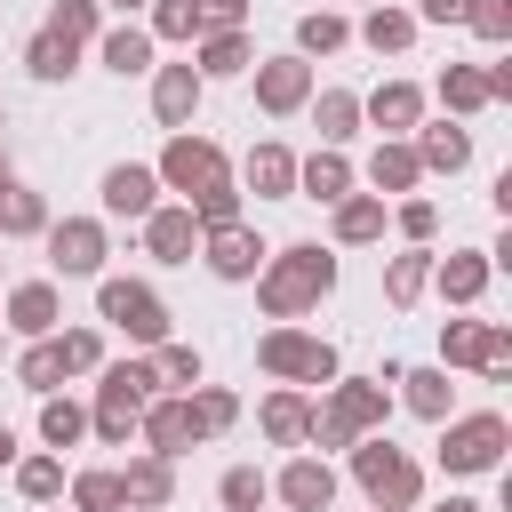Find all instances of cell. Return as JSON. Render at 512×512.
Masks as SVG:
<instances>
[{
	"label": "cell",
	"mask_w": 512,
	"mask_h": 512,
	"mask_svg": "<svg viewBox=\"0 0 512 512\" xmlns=\"http://www.w3.org/2000/svg\"><path fill=\"white\" fill-rule=\"evenodd\" d=\"M352 456V488L368 496V512H416L424 504V464L392 440V432H368L344 448Z\"/></svg>",
	"instance_id": "cell-3"
},
{
	"label": "cell",
	"mask_w": 512,
	"mask_h": 512,
	"mask_svg": "<svg viewBox=\"0 0 512 512\" xmlns=\"http://www.w3.org/2000/svg\"><path fill=\"white\" fill-rule=\"evenodd\" d=\"M40 232H48V192L16 176V184L0 192V240H40Z\"/></svg>",
	"instance_id": "cell-35"
},
{
	"label": "cell",
	"mask_w": 512,
	"mask_h": 512,
	"mask_svg": "<svg viewBox=\"0 0 512 512\" xmlns=\"http://www.w3.org/2000/svg\"><path fill=\"white\" fill-rule=\"evenodd\" d=\"M272 504H288V512H328V504H336V464L312 456V448H296V456L272 472Z\"/></svg>",
	"instance_id": "cell-14"
},
{
	"label": "cell",
	"mask_w": 512,
	"mask_h": 512,
	"mask_svg": "<svg viewBox=\"0 0 512 512\" xmlns=\"http://www.w3.org/2000/svg\"><path fill=\"white\" fill-rule=\"evenodd\" d=\"M392 232H400L408 248H432V232H440V200H424V192L392 200Z\"/></svg>",
	"instance_id": "cell-46"
},
{
	"label": "cell",
	"mask_w": 512,
	"mask_h": 512,
	"mask_svg": "<svg viewBox=\"0 0 512 512\" xmlns=\"http://www.w3.org/2000/svg\"><path fill=\"white\" fill-rule=\"evenodd\" d=\"M88 440V400H72V392H48L40 400V448H80Z\"/></svg>",
	"instance_id": "cell-38"
},
{
	"label": "cell",
	"mask_w": 512,
	"mask_h": 512,
	"mask_svg": "<svg viewBox=\"0 0 512 512\" xmlns=\"http://www.w3.org/2000/svg\"><path fill=\"white\" fill-rule=\"evenodd\" d=\"M432 512H488V504H472V496H440Z\"/></svg>",
	"instance_id": "cell-54"
},
{
	"label": "cell",
	"mask_w": 512,
	"mask_h": 512,
	"mask_svg": "<svg viewBox=\"0 0 512 512\" xmlns=\"http://www.w3.org/2000/svg\"><path fill=\"white\" fill-rule=\"evenodd\" d=\"M8 184H16V168H8V152H0V192H8Z\"/></svg>",
	"instance_id": "cell-55"
},
{
	"label": "cell",
	"mask_w": 512,
	"mask_h": 512,
	"mask_svg": "<svg viewBox=\"0 0 512 512\" xmlns=\"http://www.w3.org/2000/svg\"><path fill=\"white\" fill-rule=\"evenodd\" d=\"M144 400H160L152 352L104 360V368H96V400H88V432H96L104 448H128V440H136V416H144Z\"/></svg>",
	"instance_id": "cell-2"
},
{
	"label": "cell",
	"mask_w": 512,
	"mask_h": 512,
	"mask_svg": "<svg viewBox=\"0 0 512 512\" xmlns=\"http://www.w3.org/2000/svg\"><path fill=\"white\" fill-rule=\"evenodd\" d=\"M96 200H104V216L144 224V216L160 208V176H152V160H112V168H104V184H96Z\"/></svg>",
	"instance_id": "cell-16"
},
{
	"label": "cell",
	"mask_w": 512,
	"mask_h": 512,
	"mask_svg": "<svg viewBox=\"0 0 512 512\" xmlns=\"http://www.w3.org/2000/svg\"><path fill=\"white\" fill-rule=\"evenodd\" d=\"M416 32H424V24H416L408 8H392V0H376V8L352 24V40H360L368 56H408V48H416Z\"/></svg>",
	"instance_id": "cell-28"
},
{
	"label": "cell",
	"mask_w": 512,
	"mask_h": 512,
	"mask_svg": "<svg viewBox=\"0 0 512 512\" xmlns=\"http://www.w3.org/2000/svg\"><path fill=\"white\" fill-rule=\"evenodd\" d=\"M368 192L392 208V200H408L416 184H424V168H416V152H408V136H376V152H368Z\"/></svg>",
	"instance_id": "cell-22"
},
{
	"label": "cell",
	"mask_w": 512,
	"mask_h": 512,
	"mask_svg": "<svg viewBox=\"0 0 512 512\" xmlns=\"http://www.w3.org/2000/svg\"><path fill=\"white\" fill-rule=\"evenodd\" d=\"M216 504H224V512H264V504H272V472H264V464H232V472L216 480Z\"/></svg>",
	"instance_id": "cell-43"
},
{
	"label": "cell",
	"mask_w": 512,
	"mask_h": 512,
	"mask_svg": "<svg viewBox=\"0 0 512 512\" xmlns=\"http://www.w3.org/2000/svg\"><path fill=\"white\" fill-rule=\"evenodd\" d=\"M408 152H416L424 176H464V168H472V128H464V120H416Z\"/></svg>",
	"instance_id": "cell-20"
},
{
	"label": "cell",
	"mask_w": 512,
	"mask_h": 512,
	"mask_svg": "<svg viewBox=\"0 0 512 512\" xmlns=\"http://www.w3.org/2000/svg\"><path fill=\"white\" fill-rule=\"evenodd\" d=\"M232 184L256 192V200H296V152H288L280 136H264V144H248V160H240Z\"/></svg>",
	"instance_id": "cell-21"
},
{
	"label": "cell",
	"mask_w": 512,
	"mask_h": 512,
	"mask_svg": "<svg viewBox=\"0 0 512 512\" xmlns=\"http://www.w3.org/2000/svg\"><path fill=\"white\" fill-rule=\"evenodd\" d=\"M136 448L144 456H184V448H208L200 440V424H192V400L184 392H160V400H144V416H136Z\"/></svg>",
	"instance_id": "cell-12"
},
{
	"label": "cell",
	"mask_w": 512,
	"mask_h": 512,
	"mask_svg": "<svg viewBox=\"0 0 512 512\" xmlns=\"http://www.w3.org/2000/svg\"><path fill=\"white\" fill-rule=\"evenodd\" d=\"M392 400H400L408 416H424V424H448V416H456V384H448V368H440V360H432V368H400Z\"/></svg>",
	"instance_id": "cell-27"
},
{
	"label": "cell",
	"mask_w": 512,
	"mask_h": 512,
	"mask_svg": "<svg viewBox=\"0 0 512 512\" xmlns=\"http://www.w3.org/2000/svg\"><path fill=\"white\" fill-rule=\"evenodd\" d=\"M64 504H72V512H128V496H120V464H80V472L64 480Z\"/></svg>",
	"instance_id": "cell-36"
},
{
	"label": "cell",
	"mask_w": 512,
	"mask_h": 512,
	"mask_svg": "<svg viewBox=\"0 0 512 512\" xmlns=\"http://www.w3.org/2000/svg\"><path fill=\"white\" fill-rule=\"evenodd\" d=\"M248 64H256V40L248 32H200L192 40V72L200 80H248Z\"/></svg>",
	"instance_id": "cell-29"
},
{
	"label": "cell",
	"mask_w": 512,
	"mask_h": 512,
	"mask_svg": "<svg viewBox=\"0 0 512 512\" xmlns=\"http://www.w3.org/2000/svg\"><path fill=\"white\" fill-rule=\"evenodd\" d=\"M168 296L152 288V280H120V272H104L96 280V328H112V336H128L136 352H152V344H168Z\"/></svg>",
	"instance_id": "cell-6"
},
{
	"label": "cell",
	"mask_w": 512,
	"mask_h": 512,
	"mask_svg": "<svg viewBox=\"0 0 512 512\" xmlns=\"http://www.w3.org/2000/svg\"><path fill=\"white\" fill-rule=\"evenodd\" d=\"M200 32H248V0H192Z\"/></svg>",
	"instance_id": "cell-50"
},
{
	"label": "cell",
	"mask_w": 512,
	"mask_h": 512,
	"mask_svg": "<svg viewBox=\"0 0 512 512\" xmlns=\"http://www.w3.org/2000/svg\"><path fill=\"white\" fill-rule=\"evenodd\" d=\"M264 256H272V248H264V232H256L248 216H240V224H224V232H200V264H208L216 280H232V288H240V280H256V272H264Z\"/></svg>",
	"instance_id": "cell-13"
},
{
	"label": "cell",
	"mask_w": 512,
	"mask_h": 512,
	"mask_svg": "<svg viewBox=\"0 0 512 512\" xmlns=\"http://www.w3.org/2000/svg\"><path fill=\"white\" fill-rule=\"evenodd\" d=\"M432 96H440V120H480V112H488V80H480V64H448V72L432 80Z\"/></svg>",
	"instance_id": "cell-33"
},
{
	"label": "cell",
	"mask_w": 512,
	"mask_h": 512,
	"mask_svg": "<svg viewBox=\"0 0 512 512\" xmlns=\"http://www.w3.org/2000/svg\"><path fill=\"white\" fill-rule=\"evenodd\" d=\"M464 8H472V0H416L408 16H416V24H464Z\"/></svg>",
	"instance_id": "cell-51"
},
{
	"label": "cell",
	"mask_w": 512,
	"mask_h": 512,
	"mask_svg": "<svg viewBox=\"0 0 512 512\" xmlns=\"http://www.w3.org/2000/svg\"><path fill=\"white\" fill-rule=\"evenodd\" d=\"M152 376H160V392H192V384H208V360H200V344H152Z\"/></svg>",
	"instance_id": "cell-40"
},
{
	"label": "cell",
	"mask_w": 512,
	"mask_h": 512,
	"mask_svg": "<svg viewBox=\"0 0 512 512\" xmlns=\"http://www.w3.org/2000/svg\"><path fill=\"white\" fill-rule=\"evenodd\" d=\"M40 248H48V264H56V280H104V256H112V232H104V216H48V232H40Z\"/></svg>",
	"instance_id": "cell-9"
},
{
	"label": "cell",
	"mask_w": 512,
	"mask_h": 512,
	"mask_svg": "<svg viewBox=\"0 0 512 512\" xmlns=\"http://www.w3.org/2000/svg\"><path fill=\"white\" fill-rule=\"evenodd\" d=\"M0 344H8V328H0Z\"/></svg>",
	"instance_id": "cell-59"
},
{
	"label": "cell",
	"mask_w": 512,
	"mask_h": 512,
	"mask_svg": "<svg viewBox=\"0 0 512 512\" xmlns=\"http://www.w3.org/2000/svg\"><path fill=\"white\" fill-rule=\"evenodd\" d=\"M0 328L24 336V344L56 336V328H64V288H56V280H8V288H0Z\"/></svg>",
	"instance_id": "cell-11"
},
{
	"label": "cell",
	"mask_w": 512,
	"mask_h": 512,
	"mask_svg": "<svg viewBox=\"0 0 512 512\" xmlns=\"http://www.w3.org/2000/svg\"><path fill=\"white\" fill-rule=\"evenodd\" d=\"M464 24H472L488 48H512V0H472V8H464Z\"/></svg>",
	"instance_id": "cell-49"
},
{
	"label": "cell",
	"mask_w": 512,
	"mask_h": 512,
	"mask_svg": "<svg viewBox=\"0 0 512 512\" xmlns=\"http://www.w3.org/2000/svg\"><path fill=\"white\" fill-rule=\"evenodd\" d=\"M200 104H208V80L192 72V56L184 64H152V120L176 136V128H192L200 120Z\"/></svg>",
	"instance_id": "cell-15"
},
{
	"label": "cell",
	"mask_w": 512,
	"mask_h": 512,
	"mask_svg": "<svg viewBox=\"0 0 512 512\" xmlns=\"http://www.w3.org/2000/svg\"><path fill=\"white\" fill-rule=\"evenodd\" d=\"M184 400H192V424H200V440H224V432L240 424V392H224V384H192Z\"/></svg>",
	"instance_id": "cell-42"
},
{
	"label": "cell",
	"mask_w": 512,
	"mask_h": 512,
	"mask_svg": "<svg viewBox=\"0 0 512 512\" xmlns=\"http://www.w3.org/2000/svg\"><path fill=\"white\" fill-rule=\"evenodd\" d=\"M16 384H24V392H40V400L72 384V376H64V352H56V336H40V344H24V352H16Z\"/></svg>",
	"instance_id": "cell-39"
},
{
	"label": "cell",
	"mask_w": 512,
	"mask_h": 512,
	"mask_svg": "<svg viewBox=\"0 0 512 512\" xmlns=\"http://www.w3.org/2000/svg\"><path fill=\"white\" fill-rule=\"evenodd\" d=\"M48 32H56V40H72V48H96L104 8H96V0H56V8H48Z\"/></svg>",
	"instance_id": "cell-45"
},
{
	"label": "cell",
	"mask_w": 512,
	"mask_h": 512,
	"mask_svg": "<svg viewBox=\"0 0 512 512\" xmlns=\"http://www.w3.org/2000/svg\"><path fill=\"white\" fill-rule=\"evenodd\" d=\"M96 64H104L112 80H144V72L160 64V48H152L144 24H104V32H96Z\"/></svg>",
	"instance_id": "cell-25"
},
{
	"label": "cell",
	"mask_w": 512,
	"mask_h": 512,
	"mask_svg": "<svg viewBox=\"0 0 512 512\" xmlns=\"http://www.w3.org/2000/svg\"><path fill=\"white\" fill-rule=\"evenodd\" d=\"M504 448H512V424H504V408H456V416L440 424V448H432V464H440L448 480H480V472H504Z\"/></svg>",
	"instance_id": "cell-5"
},
{
	"label": "cell",
	"mask_w": 512,
	"mask_h": 512,
	"mask_svg": "<svg viewBox=\"0 0 512 512\" xmlns=\"http://www.w3.org/2000/svg\"><path fill=\"white\" fill-rule=\"evenodd\" d=\"M40 512H72V504H40Z\"/></svg>",
	"instance_id": "cell-56"
},
{
	"label": "cell",
	"mask_w": 512,
	"mask_h": 512,
	"mask_svg": "<svg viewBox=\"0 0 512 512\" xmlns=\"http://www.w3.org/2000/svg\"><path fill=\"white\" fill-rule=\"evenodd\" d=\"M416 120H424V88L416 80H376L360 96V128H376V136H416Z\"/></svg>",
	"instance_id": "cell-19"
},
{
	"label": "cell",
	"mask_w": 512,
	"mask_h": 512,
	"mask_svg": "<svg viewBox=\"0 0 512 512\" xmlns=\"http://www.w3.org/2000/svg\"><path fill=\"white\" fill-rule=\"evenodd\" d=\"M440 368H472L488 384H512V328L504 320H440Z\"/></svg>",
	"instance_id": "cell-8"
},
{
	"label": "cell",
	"mask_w": 512,
	"mask_h": 512,
	"mask_svg": "<svg viewBox=\"0 0 512 512\" xmlns=\"http://www.w3.org/2000/svg\"><path fill=\"white\" fill-rule=\"evenodd\" d=\"M328 296H336V248H320V240H288V248H272L264 272H256L264 320H304V312H320Z\"/></svg>",
	"instance_id": "cell-1"
},
{
	"label": "cell",
	"mask_w": 512,
	"mask_h": 512,
	"mask_svg": "<svg viewBox=\"0 0 512 512\" xmlns=\"http://www.w3.org/2000/svg\"><path fill=\"white\" fill-rule=\"evenodd\" d=\"M152 176H160V192H176V200H200V192L232 184V160H224V144H216V136H200V128H176V136L160 144Z\"/></svg>",
	"instance_id": "cell-7"
},
{
	"label": "cell",
	"mask_w": 512,
	"mask_h": 512,
	"mask_svg": "<svg viewBox=\"0 0 512 512\" xmlns=\"http://www.w3.org/2000/svg\"><path fill=\"white\" fill-rule=\"evenodd\" d=\"M304 112H312V128H320V144H328V152H344V144L360 136V96H352V88H312V104H304Z\"/></svg>",
	"instance_id": "cell-32"
},
{
	"label": "cell",
	"mask_w": 512,
	"mask_h": 512,
	"mask_svg": "<svg viewBox=\"0 0 512 512\" xmlns=\"http://www.w3.org/2000/svg\"><path fill=\"white\" fill-rule=\"evenodd\" d=\"M136 240H144L152 264H192V256H200V224H192L184 200H160V208L136 224Z\"/></svg>",
	"instance_id": "cell-17"
},
{
	"label": "cell",
	"mask_w": 512,
	"mask_h": 512,
	"mask_svg": "<svg viewBox=\"0 0 512 512\" xmlns=\"http://www.w3.org/2000/svg\"><path fill=\"white\" fill-rule=\"evenodd\" d=\"M0 288H8V272H0Z\"/></svg>",
	"instance_id": "cell-58"
},
{
	"label": "cell",
	"mask_w": 512,
	"mask_h": 512,
	"mask_svg": "<svg viewBox=\"0 0 512 512\" xmlns=\"http://www.w3.org/2000/svg\"><path fill=\"white\" fill-rule=\"evenodd\" d=\"M344 192H360V168H352L344 152H328V144H312V152L296 160V200H320V208H336Z\"/></svg>",
	"instance_id": "cell-23"
},
{
	"label": "cell",
	"mask_w": 512,
	"mask_h": 512,
	"mask_svg": "<svg viewBox=\"0 0 512 512\" xmlns=\"http://www.w3.org/2000/svg\"><path fill=\"white\" fill-rule=\"evenodd\" d=\"M344 40H352V24H344L336 8H304V16H296V56H304V64H312V56H336Z\"/></svg>",
	"instance_id": "cell-41"
},
{
	"label": "cell",
	"mask_w": 512,
	"mask_h": 512,
	"mask_svg": "<svg viewBox=\"0 0 512 512\" xmlns=\"http://www.w3.org/2000/svg\"><path fill=\"white\" fill-rule=\"evenodd\" d=\"M16 456H24V448H16V432H8V424H0V472H8V464H16Z\"/></svg>",
	"instance_id": "cell-53"
},
{
	"label": "cell",
	"mask_w": 512,
	"mask_h": 512,
	"mask_svg": "<svg viewBox=\"0 0 512 512\" xmlns=\"http://www.w3.org/2000/svg\"><path fill=\"white\" fill-rule=\"evenodd\" d=\"M120 496H128V512H168L176 464H168V456H128V464H120Z\"/></svg>",
	"instance_id": "cell-30"
},
{
	"label": "cell",
	"mask_w": 512,
	"mask_h": 512,
	"mask_svg": "<svg viewBox=\"0 0 512 512\" xmlns=\"http://www.w3.org/2000/svg\"><path fill=\"white\" fill-rule=\"evenodd\" d=\"M256 368L272 376V384H296V392H328L336 376H344V352L328 344V336H312V328H296V320H272L264 336H256Z\"/></svg>",
	"instance_id": "cell-4"
},
{
	"label": "cell",
	"mask_w": 512,
	"mask_h": 512,
	"mask_svg": "<svg viewBox=\"0 0 512 512\" xmlns=\"http://www.w3.org/2000/svg\"><path fill=\"white\" fill-rule=\"evenodd\" d=\"M384 224H392V208H384L376 192H344V200L328 208V240H336V248H376Z\"/></svg>",
	"instance_id": "cell-26"
},
{
	"label": "cell",
	"mask_w": 512,
	"mask_h": 512,
	"mask_svg": "<svg viewBox=\"0 0 512 512\" xmlns=\"http://www.w3.org/2000/svg\"><path fill=\"white\" fill-rule=\"evenodd\" d=\"M368 8H376V0H368Z\"/></svg>",
	"instance_id": "cell-60"
},
{
	"label": "cell",
	"mask_w": 512,
	"mask_h": 512,
	"mask_svg": "<svg viewBox=\"0 0 512 512\" xmlns=\"http://www.w3.org/2000/svg\"><path fill=\"white\" fill-rule=\"evenodd\" d=\"M424 288H432V248H400V256H384V304H392V312L424 304Z\"/></svg>",
	"instance_id": "cell-34"
},
{
	"label": "cell",
	"mask_w": 512,
	"mask_h": 512,
	"mask_svg": "<svg viewBox=\"0 0 512 512\" xmlns=\"http://www.w3.org/2000/svg\"><path fill=\"white\" fill-rule=\"evenodd\" d=\"M24 72H32L40 88H64V80L80 72V48H72V40H56V32L40 24V32L24 40Z\"/></svg>",
	"instance_id": "cell-37"
},
{
	"label": "cell",
	"mask_w": 512,
	"mask_h": 512,
	"mask_svg": "<svg viewBox=\"0 0 512 512\" xmlns=\"http://www.w3.org/2000/svg\"><path fill=\"white\" fill-rule=\"evenodd\" d=\"M8 480H16V496L40 512V504H64V480H72V472H64V456H56V448H32V456H16V464H8Z\"/></svg>",
	"instance_id": "cell-31"
},
{
	"label": "cell",
	"mask_w": 512,
	"mask_h": 512,
	"mask_svg": "<svg viewBox=\"0 0 512 512\" xmlns=\"http://www.w3.org/2000/svg\"><path fill=\"white\" fill-rule=\"evenodd\" d=\"M248 80H256V112H264V120H296V112L312 104V88H320V72H312L296 48H288V56H256Z\"/></svg>",
	"instance_id": "cell-10"
},
{
	"label": "cell",
	"mask_w": 512,
	"mask_h": 512,
	"mask_svg": "<svg viewBox=\"0 0 512 512\" xmlns=\"http://www.w3.org/2000/svg\"><path fill=\"white\" fill-rule=\"evenodd\" d=\"M184 208H192V224H200V232H224V224H240L248 192H240V184H216V192H200V200H184Z\"/></svg>",
	"instance_id": "cell-48"
},
{
	"label": "cell",
	"mask_w": 512,
	"mask_h": 512,
	"mask_svg": "<svg viewBox=\"0 0 512 512\" xmlns=\"http://www.w3.org/2000/svg\"><path fill=\"white\" fill-rule=\"evenodd\" d=\"M256 432L272 440V448H304V432H312V392H296V384H272L264 392V408H256Z\"/></svg>",
	"instance_id": "cell-24"
},
{
	"label": "cell",
	"mask_w": 512,
	"mask_h": 512,
	"mask_svg": "<svg viewBox=\"0 0 512 512\" xmlns=\"http://www.w3.org/2000/svg\"><path fill=\"white\" fill-rule=\"evenodd\" d=\"M96 8H104V16H120V24H136V16L152 8V0H96Z\"/></svg>",
	"instance_id": "cell-52"
},
{
	"label": "cell",
	"mask_w": 512,
	"mask_h": 512,
	"mask_svg": "<svg viewBox=\"0 0 512 512\" xmlns=\"http://www.w3.org/2000/svg\"><path fill=\"white\" fill-rule=\"evenodd\" d=\"M56 352H64V376H96L104 368V328H56Z\"/></svg>",
	"instance_id": "cell-47"
},
{
	"label": "cell",
	"mask_w": 512,
	"mask_h": 512,
	"mask_svg": "<svg viewBox=\"0 0 512 512\" xmlns=\"http://www.w3.org/2000/svg\"><path fill=\"white\" fill-rule=\"evenodd\" d=\"M488 248H448V256H432V288L424 296H440V304H456V312H472L480 296H488Z\"/></svg>",
	"instance_id": "cell-18"
},
{
	"label": "cell",
	"mask_w": 512,
	"mask_h": 512,
	"mask_svg": "<svg viewBox=\"0 0 512 512\" xmlns=\"http://www.w3.org/2000/svg\"><path fill=\"white\" fill-rule=\"evenodd\" d=\"M144 32H152V48H160V40H168V48H192V40H200V8H192V0H152V8H144Z\"/></svg>",
	"instance_id": "cell-44"
},
{
	"label": "cell",
	"mask_w": 512,
	"mask_h": 512,
	"mask_svg": "<svg viewBox=\"0 0 512 512\" xmlns=\"http://www.w3.org/2000/svg\"><path fill=\"white\" fill-rule=\"evenodd\" d=\"M0 128H8V104H0Z\"/></svg>",
	"instance_id": "cell-57"
}]
</instances>
